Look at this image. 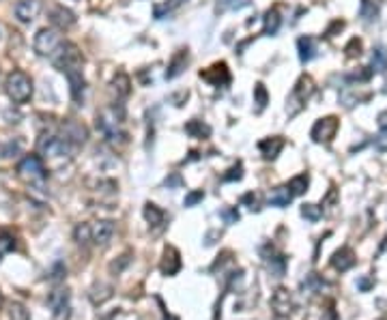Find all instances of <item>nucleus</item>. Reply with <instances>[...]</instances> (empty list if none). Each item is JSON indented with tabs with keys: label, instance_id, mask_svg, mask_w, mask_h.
Here are the masks:
<instances>
[{
	"label": "nucleus",
	"instance_id": "f257e3e1",
	"mask_svg": "<svg viewBox=\"0 0 387 320\" xmlns=\"http://www.w3.org/2000/svg\"><path fill=\"white\" fill-rule=\"evenodd\" d=\"M5 93L13 103H26L32 97V80L28 73L20 69L11 71L5 82Z\"/></svg>",
	"mask_w": 387,
	"mask_h": 320
},
{
	"label": "nucleus",
	"instance_id": "f03ea898",
	"mask_svg": "<svg viewBox=\"0 0 387 320\" xmlns=\"http://www.w3.org/2000/svg\"><path fill=\"white\" fill-rule=\"evenodd\" d=\"M314 93V82L310 76H303L295 82V86L291 90L289 95V101H286V112H289V116H297L303 110V105L308 103V99L312 97Z\"/></svg>",
	"mask_w": 387,
	"mask_h": 320
},
{
	"label": "nucleus",
	"instance_id": "7ed1b4c3",
	"mask_svg": "<svg viewBox=\"0 0 387 320\" xmlns=\"http://www.w3.org/2000/svg\"><path fill=\"white\" fill-rule=\"evenodd\" d=\"M37 151L39 155L48 159H58V157H69L71 155V144L65 138H58V135H41L37 142Z\"/></svg>",
	"mask_w": 387,
	"mask_h": 320
},
{
	"label": "nucleus",
	"instance_id": "20e7f679",
	"mask_svg": "<svg viewBox=\"0 0 387 320\" xmlns=\"http://www.w3.org/2000/svg\"><path fill=\"white\" fill-rule=\"evenodd\" d=\"M54 67L60 69L62 73H65L67 69H74V67H80L82 65V52L78 50V45L74 43H60V48L54 52V56H50Z\"/></svg>",
	"mask_w": 387,
	"mask_h": 320
},
{
	"label": "nucleus",
	"instance_id": "39448f33",
	"mask_svg": "<svg viewBox=\"0 0 387 320\" xmlns=\"http://www.w3.org/2000/svg\"><path fill=\"white\" fill-rule=\"evenodd\" d=\"M60 48V37L54 28H41L32 39V50L39 56H54V52Z\"/></svg>",
	"mask_w": 387,
	"mask_h": 320
},
{
	"label": "nucleus",
	"instance_id": "423d86ee",
	"mask_svg": "<svg viewBox=\"0 0 387 320\" xmlns=\"http://www.w3.org/2000/svg\"><path fill=\"white\" fill-rule=\"evenodd\" d=\"M338 127H340V121H338L336 116H325V118H319V121L312 125L310 138H312L314 142H316V144H329L331 140L336 138Z\"/></svg>",
	"mask_w": 387,
	"mask_h": 320
},
{
	"label": "nucleus",
	"instance_id": "0eeeda50",
	"mask_svg": "<svg viewBox=\"0 0 387 320\" xmlns=\"http://www.w3.org/2000/svg\"><path fill=\"white\" fill-rule=\"evenodd\" d=\"M271 309L277 318H289L293 316V312L297 309V303H295V297L289 288H277L271 297Z\"/></svg>",
	"mask_w": 387,
	"mask_h": 320
},
{
	"label": "nucleus",
	"instance_id": "6e6552de",
	"mask_svg": "<svg viewBox=\"0 0 387 320\" xmlns=\"http://www.w3.org/2000/svg\"><path fill=\"white\" fill-rule=\"evenodd\" d=\"M17 172H20V176L26 179V181H43L46 179V166H43V159L39 157V155H28V157H24L20 161V166H17Z\"/></svg>",
	"mask_w": 387,
	"mask_h": 320
},
{
	"label": "nucleus",
	"instance_id": "1a4fd4ad",
	"mask_svg": "<svg viewBox=\"0 0 387 320\" xmlns=\"http://www.w3.org/2000/svg\"><path fill=\"white\" fill-rule=\"evenodd\" d=\"M41 9H43V0H17L13 13L17 17V22L30 24V22H34L39 17Z\"/></svg>",
	"mask_w": 387,
	"mask_h": 320
},
{
	"label": "nucleus",
	"instance_id": "9d476101",
	"mask_svg": "<svg viewBox=\"0 0 387 320\" xmlns=\"http://www.w3.org/2000/svg\"><path fill=\"white\" fill-rule=\"evenodd\" d=\"M69 299H71V292L65 288H58V290H54L52 295L48 297V305L52 309V314L56 316L58 320L62 318H67L69 316Z\"/></svg>",
	"mask_w": 387,
	"mask_h": 320
},
{
	"label": "nucleus",
	"instance_id": "9b49d317",
	"mask_svg": "<svg viewBox=\"0 0 387 320\" xmlns=\"http://www.w3.org/2000/svg\"><path fill=\"white\" fill-rule=\"evenodd\" d=\"M200 78L206 80L211 86H226L230 84V71L226 62H215L209 69L200 71Z\"/></svg>",
	"mask_w": 387,
	"mask_h": 320
},
{
	"label": "nucleus",
	"instance_id": "f8f14e48",
	"mask_svg": "<svg viewBox=\"0 0 387 320\" xmlns=\"http://www.w3.org/2000/svg\"><path fill=\"white\" fill-rule=\"evenodd\" d=\"M159 269H161V273H164L166 277H172V275H177V273L181 271V254H179L172 245H168V247L164 250V254H161Z\"/></svg>",
	"mask_w": 387,
	"mask_h": 320
},
{
	"label": "nucleus",
	"instance_id": "ddd939ff",
	"mask_svg": "<svg viewBox=\"0 0 387 320\" xmlns=\"http://www.w3.org/2000/svg\"><path fill=\"white\" fill-rule=\"evenodd\" d=\"M65 76H67L69 90H71V97H74V101H76V103H82L84 90H86V82H84V76H82V69H80V67L67 69Z\"/></svg>",
	"mask_w": 387,
	"mask_h": 320
},
{
	"label": "nucleus",
	"instance_id": "4468645a",
	"mask_svg": "<svg viewBox=\"0 0 387 320\" xmlns=\"http://www.w3.org/2000/svg\"><path fill=\"white\" fill-rule=\"evenodd\" d=\"M91 232H93V243L99 245V247H105L112 241L114 222H110V219H99V222L91 224Z\"/></svg>",
	"mask_w": 387,
	"mask_h": 320
},
{
	"label": "nucleus",
	"instance_id": "2eb2a0df",
	"mask_svg": "<svg viewBox=\"0 0 387 320\" xmlns=\"http://www.w3.org/2000/svg\"><path fill=\"white\" fill-rule=\"evenodd\" d=\"M62 135H65V140H67L71 146H80V144L86 142L88 131H86V127H84L82 123L67 121V123H62Z\"/></svg>",
	"mask_w": 387,
	"mask_h": 320
},
{
	"label": "nucleus",
	"instance_id": "dca6fc26",
	"mask_svg": "<svg viewBox=\"0 0 387 320\" xmlns=\"http://www.w3.org/2000/svg\"><path fill=\"white\" fill-rule=\"evenodd\" d=\"M282 149H284L282 135H271V138H265V140L258 142V151L263 155V159H267V161H273L277 155L282 153Z\"/></svg>",
	"mask_w": 387,
	"mask_h": 320
},
{
	"label": "nucleus",
	"instance_id": "f3484780",
	"mask_svg": "<svg viewBox=\"0 0 387 320\" xmlns=\"http://www.w3.org/2000/svg\"><path fill=\"white\" fill-rule=\"evenodd\" d=\"M331 267H334L336 271H340V273L353 269L355 267V254H353V250H350V247H340L334 256H331Z\"/></svg>",
	"mask_w": 387,
	"mask_h": 320
},
{
	"label": "nucleus",
	"instance_id": "a211bd4d",
	"mask_svg": "<svg viewBox=\"0 0 387 320\" xmlns=\"http://www.w3.org/2000/svg\"><path fill=\"white\" fill-rule=\"evenodd\" d=\"M50 22L58 28H69V26L76 24V15L65 7H54L50 11Z\"/></svg>",
	"mask_w": 387,
	"mask_h": 320
},
{
	"label": "nucleus",
	"instance_id": "6ab92c4d",
	"mask_svg": "<svg viewBox=\"0 0 387 320\" xmlns=\"http://www.w3.org/2000/svg\"><path fill=\"white\" fill-rule=\"evenodd\" d=\"M187 48L185 50H179L174 56H172V60L168 62V69H166V80H174L177 76H181L183 73V69H185V65H187Z\"/></svg>",
	"mask_w": 387,
	"mask_h": 320
},
{
	"label": "nucleus",
	"instance_id": "aec40b11",
	"mask_svg": "<svg viewBox=\"0 0 387 320\" xmlns=\"http://www.w3.org/2000/svg\"><path fill=\"white\" fill-rule=\"evenodd\" d=\"M112 90L119 99H127L131 95V80L125 71H116L112 78Z\"/></svg>",
	"mask_w": 387,
	"mask_h": 320
},
{
	"label": "nucleus",
	"instance_id": "412c9836",
	"mask_svg": "<svg viewBox=\"0 0 387 320\" xmlns=\"http://www.w3.org/2000/svg\"><path fill=\"white\" fill-rule=\"evenodd\" d=\"M291 200H293V191L289 189V185H280V187H275L271 194H269L267 202H269V206L284 208V206L291 204Z\"/></svg>",
	"mask_w": 387,
	"mask_h": 320
},
{
	"label": "nucleus",
	"instance_id": "4be33fe9",
	"mask_svg": "<svg viewBox=\"0 0 387 320\" xmlns=\"http://www.w3.org/2000/svg\"><path fill=\"white\" fill-rule=\"evenodd\" d=\"M280 26H282V15H280V11H277L275 7L269 9V11L265 13V17H263V30H265V34H267V37H275L277 30H280Z\"/></svg>",
	"mask_w": 387,
	"mask_h": 320
},
{
	"label": "nucleus",
	"instance_id": "5701e85b",
	"mask_svg": "<svg viewBox=\"0 0 387 320\" xmlns=\"http://www.w3.org/2000/svg\"><path fill=\"white\" fill-rule=\"evenodd\" d=\"M297 52H299V60L305 65L316 56V43H314L312 37H299L297 39Z\"/></svg>",
	"mask_w": 387,
	"mask_h": 320
},
{
	"label": "nucleus",
	"instance_id": "b1692460",
	"mask_svg": "<svg viewBox=\"0 0 387 320\" xmlns=\"http://www.w3.org/2000/svg\"><path fill=\"white\" fill-rule=\"evenodd\" d=\"M185 133L190 135V138L202 140V138H209L211 135V127L206 123H202V121H198V118H192V121L185 123Z\"/></svg>",
	"mask_w": 387,
	"mask_h": 320
},
{
	"label": "nucleus",
	"instance_id": "393cba45",
	"mask_svg": "<svg viewBox=\"0 0 387 320\" xmlns=\"http://www.w3.org/2000/svg\"><path fill=\"white\" fill-rule=\"evenodd\" d=\"M145 219H147V224L151 226V228H157V226H161L164 224V219H166V213L161 211V208L157 206V204H153V202H147L145 204Z\"/></svg>",
	"mask_w": 387,
	"mask_h": 320
},
{
	"label": "nucleus",
	"instance_id": "a878e982",
	"mask_svg": "<svg viewBox=\"0 0 387 320\" xmlns=\"http://www.w3.org/2000/svg\"><path fill=\"white\" fill-rule=\"evenodd\" d=\"M265 260H267V269L273 277H284V273H286V258L284 256H280V254L265 256Z\"/></svg>",
	"mask_w": 387,
	"mask_h": 320
},
{
	"label": "nucleus",
	"instance_id": "bb28decb",
	"mask_svg": "<svg viewBox=\"0 0 387 320\" xmlns=\"http://www.w3.org/2000/svg\"><path fill=\"white\" fill-rule=\"evenodd\" d=\"M88 297H91V301L95 305H101L105 303L108 299L112 297V286H108V284H95L91 288V292H88Z\"/></svg>",
	"mask_w": 387,
	"mask_h": 320
},
{
	"label": "nucleus",
	"instance_id": "cd10ccee",
	"mask_svg": "<svg viewBox=\"0 0 387 320\" xmlns=\"http://www.w3.org/2000/svg\"><path fill=\"white\" fill-rule=\"evenodd\" d=\"M187 3V0H166L164 5H157L155 9H153V15H155V20H164L166 15H170L172 11H177L179 7H183Z\"/></svg>",
	"mask_w": 387,
	"mask_h": 320
},
{
	"label": "nucleus",
	"instance_id": "c85d7f7f",
	"mask_svg": "<svg viewBox=\"0 0 387 320\" xmlns=\"http://www.w3.org/2000/svg\"><path fill=\"white\" fill-rule=\"evenodd\" d=\"M359 15L364 17V22H376V17H379V7H376L374 0H362L359 3Z\"/></svg>",
	"mask_w": 387,
	"mask_h": 320
},
{
	"label": "nucleus",
	"instance_id": "c756f323",
	"mask_svg": "<svg viewBox=\"0 0 387 320\" xmlns=\"http://www.w3.org/2000/svg\"><path fill=\"white\" fill-rule=\"evenodd\" d=\"M308 185H310V176L305 174V172H301V174H297L289 181V189L293 191V196H301L308 191Z\"/></svg>",
	"mask_w": 387,
	"mask_h": 320
},
{
	"label": "nucleus",
	"instance_id": "7c9ffc66",
	"mask_svg": "<svg viewBox=\"0 0 387 320\" xmlns=\"http://www.w3.org/2000/svg\"><path fill=\"white\" fill-rule=\"evenodd\" d=\"M372 69L379 71V73L387 71V50L383 48V45L372 50Z\"/></svg>",
	"mask_w": 387,
	"mask_h": 320
},
{
	"label": "nucleus",
	"instance_id": "2f4dec72",
	"mask_svg": "<svg viewBox=\"0 0 387 320\" xmlns=\"http://www.w3.org/2000/svg\"><path fill=\"white\" fill-rule=\"evenodd\" d=\"M254 103H256V112H263L269 103V93H267V86L263 82H258L254 86Z\"/></svg>",
	"mask_w": 387,
	"mask_h": 320
},
{
	"label": "nucleus",
	"instance_id": "473e14b6",
	"mask_svg": "<svg viewBox=\"0 0 387 320\" xmlns=\"http://www.w3.org/2000/svg\"><path fill=\"white\" fill-rule=\"evenodd\" d=\"M74 239H76V243H80V245H88V243H93L91 224H80V226H76V230H74Z\"/></svg>",
	"mask_w": 387,
	"mask_h": 320
},
{
	"label": "nucleus",
	"instance_id": "72a5a7b5",
	"mask_svg": "<svg viewBox=\"0 0 387 320\" xmlns=\"http://www.w3.org/2000/svg\"><path fill=\"white\" fill-rule=\"evenodd\" d=\"M301 215L305 219H310V222H319V219L323 217V206L319 204H301Z\"/></svg>",
	"mask_w": 387,
	"mask_h": 320
},
{
	"label": "nucleus",
	"instance_id": "f704fd0d",
	"mask_svg": "<svg viewBox=\"0 0 387 320\" xmlns=\"http://www.w3.org/2000/svg\"><path fill=\"white\" fill-rule=\"evenodd\" d=\"M252 0H220L218 3V11H239V9L248 7Z\"/></svg>",
	"mask_w": 387,
	"mask_h": 320
},
{
	"label": "nucleus",
	"instance_id": "c9c22d12",
	"mask_svg": "<svg viewBox=\"0 0 387 320\" xmlns=\"http://www.w3.org/2000/svg\"><path fill=\"white\" fill-rule=\"evenodd\" d=\"M323 286H325V281H323V279L316 275V273H310V275L301 281V288H303V290H321Z\"/></svg>",
	"mask_w": 387,
	"mask_h": 320
},
{
	"label": "nucleus",
	"instance_id": "e433bc0d",
	"mask_svg": "<svg viewBox=\"0 0 387 320\" xmlns=\"http://www.w3.org/2000/svg\"><path fill=\"white\" fill-rule=\"evenodd\" d=\"M11 250H15V239L7 232H0V260H3V256Z\"/></svg>",
	"mask_w": 387,
	"mask_h": 320
},
{
	"label": "nucleus",
	"instance_id": "4c0bfd02",
	"mask_svg": "<svg viewBox=\"0 0 387 320\" xmlns=\"http://www.w3.org/2000/svg\"><path fill=\"white\" fill-rule=\"evenodd\" d=\"M344 52H346V58H357V56H362V41H359L357 37H353V39H350V41L346 43Z\"/></svg>",
	"mask_w": 387,
	"mask_h": 320
},
{
	"label": "nucleus",
	"instance_id": "58836bf2",
	"mask_svg": "<svg viewBox=\"0 0 387 320\" xmlns=\"http://www.w3.org/2000/svg\"><path fill=\"white\" fill-rule=\"evenodd\" d=\"M204 200V191L202 189H196V191H190V194L185 196V200H183V206H196L198 202H202Z\"/></svg>",
	"mask_w": 387,
	"mask_h": 320
},
{
	"label": "nucleus",
	"instance_id": "ea45409f",
	"mask_svg": "<svg viewBox=\"0 0 387 320\" xmlns=\"http://www.w3.org/2000/svg\"><path fill=\"white\" fill-rule=\"evenodd\" d=\"M20 153V142H13V140H9L7 144H3L0 146V155H3V157H15V155Z\"/></svg>",
	"mask_w": 387,
	"mask_h": 320
},
{
	"label": "nucleus",
	"instance_id": "a19ab883",
	"mask_svg": "<svg viewBox=\"0 0 387 320\" xmlns=\"http://www.w3.org/2000/svg\"><path fill=\"white\" fill-rule=\"evenodd\" d=\"M129 262H131V254L127 252V254H123V256H121V258H119V262L114 260V262L110 264V271H112V273H116V275H119V273H123V269L127 267Z\"/></svg>",
	"mask_w": 387,
	"mask_h": 320
},
{
	"label": "nucleus",
	"instance_id": "79ce46f5",
	"mask_svg": "<svg viewBox=\"0 0 387 320\" xmlns=\"http://www.w3.org/2000/svg\"><path fill=\"white\" fill-rule=\"evenodd\" d=\"M11 318L13 320H30V316H28V309H26L24 305H20V303H13L11 305Z\"/></svg>",
	"mask_w": 387,
	"mask_h": 320
},
{
	"label": "nucleus",
	"instance_id": "37998d69",
	"mask_svg": "<svg viewBox=\"0 0 387 320\" xmlns=\"http://www.w3.org/2000/svg\"><path fill=\"white\" fill-rule=\"evenodd\" d=\"M224 181H226V183H230V181H241L243 179V166H241V163H237V166H232L228 172H226V174H224L222 176Z\"/></svg>",
	"mask_w": 387,
	"mask_h": 320
},
{
	"label": "nucleus",
	"instance_id": "c03bdc74",
	"mask_svg": "<svg viewBox=\"0 0 387 320\" xmlns=\"http://www.w3.org/2000/svg\"><path fill=\"white\" fill-rule=\"evenodd\" d=\"M222 217L226 219V224H237L239 219H241V215H239L237 208H224V211H222Z\"/></svg>",
	"mask_w": 387,
	"mask_h": 320
},
{
	"label": "nucleus",
	"instance_id": "a18cd8bd",
	"mask_svg": "<svg viewBox=\"0 0 387 320\" xmlns=\"http://www.w3.org/2000/svg\"><path fill=\"white\" fill-rule=\"evenodd\" d=\"M164 185H166L168 189H172V187H181V185H183V179H181V174H179V172H174V174H170V176L164 181Z\"/></svg>",
	"mask_w": 387,
	"mask_h": 320
},
{
	"label": "nucleus",
	"instance_id": "49530a36",
	"mask_svg": "<svg viewBox=\"0 0 387 320\" xmlns=\"http://www.w3.org/2000/svg\"><path fill=\"white\" fill-rule=\"evenodd\" d=\"M374 146H376V151L387 153V131H381L379 135H376V138H374Z\"/></svg>",
	"mask_w": 387,
	"mask_h": 320
},
{
	"label": "nucleus",
	"instance_id": "de8ad7c7",
	"mask_svg": "<svg viewBox=\"0 0 387 320\" xmlns=\"http://www.w3.org/2000/svg\"><path fill=\"white\" fill-rule=\"evenodd\" d=\"M342 28H344V22H342V20H336V22H331V26H329V28L325 30V37H327V39H331V37H336L334 32H338V30H342Z\"/></svg>",
	"mask_w": 387,
	"mask_h": 320
},
{
	"label": "nucleus",
	"instance_id": "09e8293b",
	"mask_svg": "<svg viewBox=\"0 0 387 320\" xmlns=\"http://www.w3.org/2000/svg\"><path fill=\"white\" fill-rule=\"evenodd\" d=\"M336 200H338V189H336V187H331V189H329V194L325 196V200H323V206H334V204H336Z\"/></svg>",
	"mask_w": 387,
	"mask_h": 320
},
{
	"label": "nucleus",
	"instance_id": "8fccbe9b",
	"mask_svg": "<svg viewBox=\"0 0 387 320\" xmlns=\"http://www.w3.org/2000/svg\"><path fill=\"white\" fill-rule=\"evenodd\" d=\"M372 286H374V279H372V277H362V279L357 281V288L362 290V292H368Z\"/></svg>",
	"mask_w": 387,
	"mask_h": 320
},
{
	"label": "nucleus",
	"instance_id": "3c124183",
	"mask_svg": "<svg viewBox=\"0 0 387 320\" xmlns=\"http://www.w3.org/2000/svg\"><path fill=\"white\" fill-rule=\"evenodd\" d=\"M65 273H67V269H65V264H56V267H54V271H52V275H50V279H54V281H56V279H62V275H65Z\"/></svg>",
	"mask_w": 387,
	"mask_h": 320
},
{
	"label": "nucleus",
	"instance_id": "603ef678",
	"mask_svg": "<svg viewBox=\"0 0 387 320\" xmlns=\"http://www.w3.org/2000/svg\"><path fill=\"white\" fill-rule=\"evenodd\" d=\"M241 202H243V204H248V206L252 208V211H258V206H256V196H254V194H245V196L241 198Z\"/></svg>",
	"mask_w": 387,
	"mask_h": 320
},
{
	"label": "nucleus",
	"instance_id": "864d4df0",
	"mask_svg": "<svg viewBox=\"0 0 387 320\" xmlns=\"http://www.w3.org/2000/svg\"><path fill=\"white\" fill-rule=\"evenodd\" d=\"M376 121H379V129H381V131H387V110L379 114V118H376Z\"/></svg>",
	"mask_w": 387,
	"mask_h": 320
},
{
	"label": "nucleus",
	"instance_id": "5fc2aeb1",
	"mask_svg": "<svg viewBox=\"0 0 387 320\" xmlns=\"http://www.w3.org/2000/svg\"><path fill=\"white\" fill-rule=\"evenodd\" d=\"M5 116H7V121H9V123H17V118H20V114H17V112H11V110H9V112H7Z\"/></svg>",
	"mask_w": 387,
	"mask_h": 320
},
{
	"label": "nucleus",
	"instance_id": "6e6d98bb",
	"mask_svg": "<svg viewBox=\"0 0 387 320\" xmlns=\"http://www.w3.org/2000/svg\"><path fill=\"white\" fill-rule=\"evenodd\" d=\"M323 320H340V318L336 316V312H334V309H327V312H325V316H323Z\"/></svg>",
	"mask_w": 387,
	"mask_h": 320
},
{
	"label": "nucleus",
	"instance_id": "4d7b16f0",
	"mask_svg": "<svg viewBox=\"0 0 387 320\" xmlns=\"http://www.w3.org/2000/svg\"><path fill=\"white\" fill-rule=\"evenodd\" d=\"M0 303H3V295H0Z\"/></svg>",
	"mask_w": 387,
	"mask_h": 320
},
{
	"label": "nucleus",
	"instance_id": "13d9d810",
	"mask_svg": "<svg viewBox=\"0 0 387 320\" xmlns=\"http://www.w3.org/2000/svg\"><path fill=\"white\" fill-rule=\"evenodd\" d=\"M381 320H387V316H385V318H381Z\"/></svg>",
	"mask_w": 387,
	"mask_h": 320
}]
</instances>
